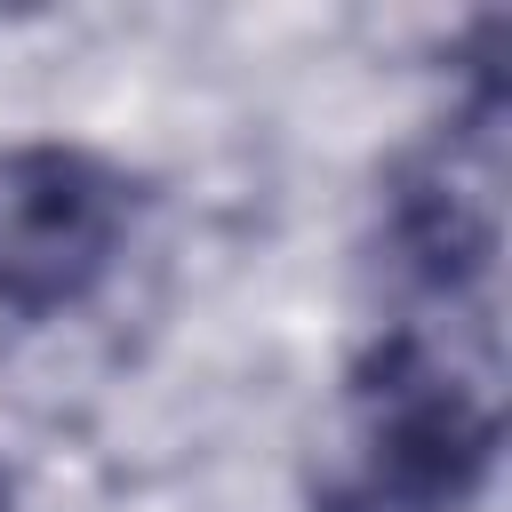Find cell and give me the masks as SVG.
<instances>
[{"label":"cell","mask_w":512,"mask_h":512,"mask_svg":"<svg viewBox=\"0 0 512 512\" xmlns=\"http://www.w3.org/2000/svg\"><path fill=\"white\" fill-rule=\"evenodd\" d=\"M488 456V368H464L432 336L400 328L344 384L336 440L312 472V512H464Z\"/></svg>","instance_id":"6da1fadb"},{"label":"cell","mask_w":512,"mask_h":512,"mask_svg":"<svg viewBox=\"0 0 512 512\" xmlns=\"http://www.w3.org/2000/svg\"><path fill=\"white\" fill-rule=\"evenodd\" d=\"M128 232V176L72 144H8L0 152V304L64 312L80 304Z\"/></svg>","instance_id":"7a4b0ae2"},{"label":"cell","mask_w":512,"mask_h":512,"mask_svg":"<svg viewBox=\"0 0 512 512\" xmlns=\"http://www.w3.org/2000/svg\"><path fill=\"white\" fill-rule=\"evenodd\" d=\"M504 104L496 88L432 144L400 168L392 184V256L416 288L432 296H472L496 264V184H504V136H496Z\"/></svg>","instance_id":"3957f363"},{"label":"cell","mask_w":512,"mask_h":512,"mask_svg":"<svg viewBox=\"0 0 512 512\" xmlns=\"http://www.w3.org/2000/svg\"><path fill=\"white\" fill-rule=\"evenodd\" d=\"M0 512H8V480H0Z\"/></svg>","instance_id":"277c9868"}]
</instances>
